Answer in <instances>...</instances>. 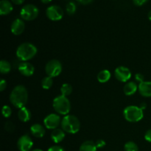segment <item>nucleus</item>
Listing matches in <instances>:
<instances>
[{"label":"nucleus","mask_w":151,"mask_h":151,"mask_svg":"<svg viewBox=\"0 0 151 151\" xmlns=\"http://www.w3.org/2000/svg\"><path fill=\"white\" fill-rule=\"evenodd\" d=\"M7 87V82H6L5 80L1 79L0 81V91H3Z\"/></svg>","instance_id":"2f4dec72"},{"label":"nucleus","mask_w":151,"mask_h":151,"mask_svg":"<svg viewBox=\"0 0 151 151\" xmlns=\"http://www.w3.org/2000/svg\"><path fill=\"white\" fill-rule=\"evenodd\" d=\"M13 9V5L8 0H1L0 1V14L2 16L9 14Z\"/></svg>","instance_id":"f3484780"},{"label":"nucleus","mask_w":151,"mask_h":151,"mask_svg":"<svg viewBox=\"0 0 151 151\" xmlns=\"http://www.w3.org/2000/svg\"><path fill=\"white\" fill-rule=\"evenodd\" d=\"M53 85L52 78L50 76H47L44 78L41 81V86L44 89H50Z\"/></svg>","instance_id":"5701e85b"},{"label":"nucleus","mask_w":151,"mask_h":151,"mask_svg":"<svg viewBox=\"0 0 151 151\" xmlns=\"http://www.w3.org/2000/svg\"><path fill=\"white\" fill-rule=\"evenodd\" d=\"M139 91L143 97H151V82L150 81H144L139 84Z\"/></svg>","instance_id":"4468645a"},{"label":"nucleus","mask_w":151,"mask_h":151,"mask_svg":"<svg viewBox=\"0 0 151 151\" xmlns=\"http://www.w3.org/2000/svg\"><path fill=\"white\" fill-rule=\"evenodd\" d=\"M76 4H75L74 1H69V2H68L67 4H66V13L69 15H73L74 13L76 12Z\"/></svg>","instance_id":"a878e982"},{"label":"nucleus","mask_w":151,"mask_h":151,"mask_svg":"<svg viewBox=\"0 0 151 151\" xmlns=\"http://www.w3.org/2000/svg\"><path fill=\"white\" fill-rule=\"evenodd\" d=\"M53 108L58 114L61 115H68L71 110V103L67 97L60 95L53 100Z\"/></svg>","instance_id":"20e7f679"},{"label":"nucleus","mask_w":151,"mask_h":151,"mask_svg":"<svg viewBox=\"0 0 151 151\" xmlns=\"http://www.w3.org/2000/svg\"><path fill=\"white\" fill-rule=\"evenodd\" d=\"M138 88L139 86H137V84L135 82L131 81V82H128L125 84V86H124L123 91L125 95L131 96L137 92Z\"/></svg>","instance_id":"a211bd4d"},{"label":"nucleus","mask_w":151,"mask_h":151,"mask_svg":"<svg viewBox=\"0 0 151 151\" xmlns=\"http://www.w3.org/2000/svg\"><path fill=\"white\" fill-rule=\"evenodd\" d=\"M37 54V48L30 43H23L16 50V56L22 62L33 58Z\"/></svg>","instance_id":"f03ea898"},{"label":"nucleus","mask_w":151,"mask_h":151,"mask_svg":"<svg viewBox=\"0 0 151 151\" xmlns=\"http://www.w3.org/2000/svg\"><path fill=\"white\" fill-rule=\"evenodd\" d=\"M148 0H133L134 4L137 6H141L143 5L144 4H145Z\"/></svg>","instance_id":"473e14b6"},{"label":"nucleus","mask_w":151,"mask_h":151,"mask_svg":"<svg viewBox=\"0 0 151 151\" xmlns=\"http://www.w3.org/2000/svg\"><path fill=\"white\" fill-rule=\"evenodd\" d=\"M47 151H65V150L64 149H63L62 147H60V146L55 145V146H52V147H50Z\"/></svg>","instance_id":"7c9ffc66"},{"label":"nucleus","mask_w":151,"mask_h":151,"mask_svg":"<svg viewBox=\"0 0 151 151\" xmlns=\"http://www.w3.org/2000/svg\"><path fill=\"white\" fill-rule=\"evenodd\" d=\"M96 144L92 141H86L80 147L79 151H97Z\"/></svg>","instance_id":"412c9836"},{"label":"nucleus","mask_w":151,"mask_h":151,"mask_svg":"<svg viewBox=\"0 0 151 151\" xmlns=\"http://www.w3.org/2000/svg\"><path fill=\"white\" fill-rule=\"evenodd\" d=\"M148 19L151 21V10H150L148 13Z\"/></svg>","instance_id":"58836bf2"},{"label":"nucleus","mask_w":151,"mask_h":151,"mask_svg":"<svg viewBox=\"0 0 151 151\" xmlns=\"http://www.w3.org/2000/svg\"><path fill=\"white\" fill-rule=\"evenodd\" d=\"M11 70V64L7 60H1L0 62V72L1 74H7Z\"/></svg>","instance_id":"4be33fe9"},{"label":"nucleus","mask_w":151,"mask_h":151,"mask_svg":"<svg viewBox=\"0 0 151 151\" xmlns=\"http://www.w3.org/2000/svg\"><path fill=\"white\" fill-rule=\"evenodd\" d=\"M33 145L32 139L27 134L22 136L17 142L18 148L20 151H29Z\"/></svg>","instance_id":"9b49d317"},{"label":"nucleus","mask_w":151,"mask_h":151,"mask_svg":"<svg viewBox=\"0 0 151 151\" xmlns=\"http://www.w3.org/2000/svg\"><path fill=\"white\" fill-rule=\"evenodd\" d=\"M18 117L22 122H28L31 118L30 111L26 107L22 108V109H19V112H18Z\"/></svg>","instance_id":"6ab92c4d"},{"label":"nucleus","mask_w":151,"mask_h":151,"mask_svg":"<svg viewBox=\"0 0 151 151\" xmlns=\"http://www.w3.org/2000/svg\"><path fill=\"white\" fill-rule=\"evenodd\" d=\"M65 136V131L63 129L56 128L52 132L51 139L55 143H59L64 139Z\"/></svg>","instance_id":"dca6fc26"},{"label":"nucleus","mask_w":151,"mask_h":151,"mask_svg":"<svg viewBox=\"0 0 151 151\" xmlns=\"http://www.w3.org/2000/svg\"><path fill=\"white\" fill-rule=\"evenodd\" d=\"M25 28L24 22L22 19H16L13 22L10 27L12 33L15 35H19L24 32Z\"/></svg>","instance_id":"ddd939ff"},{"label":"nucleus","mask_w":151,"mask_h":151,"mask_svg":"<svg viewBox=\"0 0 151 151\" xmlns=\"http://www.w3.org/2000/svg\"><path fill=\"white\" fill-rule=\"evenodd\" d=\"M79 3L83 4H89L91 3L93 0H77Z\"/></svg>","instance_id":"f704fd0d"},{"label":"nucleus","mask_w":151,"mask_h":151,"mask_svg":"<svg viewBox=\"0 0 151 151\" xmlns=\"http://www.w3.org/2000/svg\"><path fill=\"white\" fill-rule=\"evenodd\" d=\"M4 129L8 132H13L15 129V125H13V122H7L4 125Z\"/></svg>","instance_id":"cd10ccee"},{"label":"nucleus","mask_w":151,"mask_h":151,"mask_svg":"<svg viewBox=\"0 0 151 151\" xmlns=\"http://www.w3.org/2000/svg\"><path fill=\"white\" fill-rule=\"evenodd\" d=\"M47 16L50 20L59 21L63 18V10L60 6L51 5L47 9Z\"/></svg>","instance_id":"1a4fd4ad"},{"label":"nucleus","mask_w":151,"mask_h":151,"mask_svg":"<svg viewBox=\"0 0 151 151\" xmlns=\"http://www.w3.org/2000/svg\"><path fill=\"white\" fill-rule=\"evenodd\" d=\"M123 114L125 119L130 122H139L144 116L142 109L135 106H130L125 108L124 109Z\"/></svg>","instance_id":"39448f33"},{"label":"nucleus","mask_w":151,"mask_h":151,"mask_svg":"<svg viewBox=\"0 0 151 151\" xmlns=\"http://www.w3.org/2000/svg\"><path fill=\"white\" fill-rule=\"evenodd\" d=\"M61 128L65 132L69 134H76L81 128V122L78 117L74 115H66L62 119Z\"/></svg>","instance_id":"7ed1b4c3"},{"label":"nucleus","mask_w":151,"mask_h":151,"mask_svg":"<svg viewBox=\"0 0 151 151\" xmlns=\"http://www.w3.org/2000/svg\"><path fill=\"white\" fill-rule=\"evenodd\" d=\"M41 1H42L43 3H44V4H47V3L50 2V1H52V0H41Z\"/></svg>","instance_id":"4c0bfd02"},{"label":"nucleus","mask_w":151,"mask_h":151,"mask_svg":"<svg viewBox=\"0 0 151 151\" xmlns=\"http://www.w3.org/2000/svg\"><path fill=\"white\" fill-rule=\"evenodd\" d=\"M18 70L24 76L30 77L34 74L35 67L33 66V65L31 64L30 63H28L27 61L22 62L19 64Z\"/></svg>","instance_id":"f8f14e48"},{"label":"nucleus","mask_w":151,"mask_h":151,"mask_svg":"<svg viewBox=\"0 0 151 151\" xmlns=\"http://www.w3.org/2000/svg\"><path fill=\"white\" fill-rule=\"evenodd\" d=\"M144 76L143 75H142L141 73H137L135 75V80L139 83H141L144 82Z\"/></svg>","instance_id":"c85d7f7f"},{"label":"nucleus","mask_w":151,"mask_h":151,"mask_svg":"<svg viewBox=\"0 0 151 151\" xmlns=\"http://www.w3.org/2000/svg\"><path fill=\"white\" fill-rule=\"evenodd\" d=\"M60 92H61V95L65 96V97L70 95L72 92V86L69 83H63L60 87Z\"/></svg>","instance_id":"b1692460"},{"label":"nucleus","mask_w":151,"mask_h":151,"mask_svg":"<svg viewBox=\"0 0 151 151\" xmlns=\"http://www.w3.org/2000/svg\"><path fill=\"white\" fill-rule=\"evenodd\" d=\"M1 113H2V115L4 117H10L12 114L11 108L8 106H4L2 107V109H1Z\"/></svg>","instance_id":"bb28decb"},{"label":"nucleus","mask_w":151,"mask_h":151,"mask_svg":"<svg viewBox=\"0 0 151 151\" xmlns=\"http://www.w3.org/2000/svg\"><path fill=\"white\" fill-rule=\"evenodd\" d=\"M38 13L39 10L36 6L32 4H28L22 7L20 11V16L24 20L32 21L36 19L38 16Z\"/></svg>","instance_id":"423d86ee"},{"label":"nucleus","mask_w":151,"mask_h":151,"mask_svg":"<svg viewBox=\"0 0 151 151\" xmlns=\"http://www.w3.org/2000/svg\"><path fill=\"white\" fill-rule=\"evenodd\" d=\"M45 72L48 76L51 78L57 77L61 73L62 64L59 60L53 59L47 62L45 66Z\"/></svg>","instance_id":"0eeeda50"},{"label":"nucleus","mask_w":151,"mask_h":151,"mask_svg":"<svg viewBox=\"0 0 151 151\" xmlns=\"http://www.w3.org/2000/svg\"><path fill=\"white\" fill-rule=\"evenodd\" d=\"M30 132L34 137L37 138H41L45 135V128L41 125L38 123H35L30 127Z\"/></svg>","instance_id":"2eb2a0df"},{"label":"nucleus","mask_w":151,"mask_h":151,"mask_svg":"<svg viewBox=\"0 0 151 151\" xmlns=\"http://www.w3.org/2000/svg\"><path fill=\"white\" fill-rule=\"evenodd\" d=\"M140 108H141L142 110H145V109L147 108V104H146L145 103H142L141 104H140Z\"/></svg>","instance_id":"e433bc0d"},{"label":"nucleus","mask_w":151,"mask_h":151,"mask_svg":"<svg viewBox=\"0 0 151 151\" xmlns=\"http://www.w3.org/2000/svg\"><path fill=\"white\" fill-rule=\"evenodd\" d=\"M114 76L120 82H127L131 78V72L125 66H119L114 71Z\"/></svg>","instance_id":"9d476101"},{"label":"nucleus","mask_w":151,"mask_h":151,"mask_svg":"<svg viewBox=\"0 0 151 151\" xmlns=\"http://www.w3.org/2000/svg\"><path fill=\"white\" fill-rule=\"evenodd\" d=\"M95 144H96V146H97V148H102V147H103L105 145H106V143L104 140L98 139L97 142H96Z\"/></svg>","instance_id":"c756f323"},{"label":"nucleus","mask_w":151,"mask_h":151,"mask_svg":"<svg viewBox=\"0 0 151 151\" xmlns=\"http://www.w3.org/2000/svg\"><path fill=\"white\" fill-rule=\"evenodd\" d=\"M28 93L24 86H16L13 90L10 95V101L13 106L18 109H22L25 107L27 103Z\"/></svg>","instance_id":"f257e3e1"},{"label":"nucleus","mask_w":151,"mask_h":151,"mask_svg":"<svg viewBox=\"0 0 151 151\" xmlns=\"http://www.w3.org/2000/svg\"><path fill=\"white\" fill-rule=\"evenodd\" d=\"M145 139L146 141L151 142V129L148 130L147 132L145 134Z\"/></svg>","instance_id":"72a5a7b5"},{"label":"nucleus","mask_w":151,"mask_h":151,"mask_svg":"<svg viewBox=\"0 0 151 151\" xmlns=\"http://www.w3.org/2000/svg\"><path fill=\"white\" fill-rule=\"evenodd\" d=\"M111 78V72L108 69H103L100 71L97 75V81L101 83L108 82Z\"/></svg>","instance_id":"aec40b11"},{"label":"nucleus","mask_w":151,"mask_h":151,"mask_svg":"<svg viewBox=\"0 0 151 151\" xmlns=\"http://www.w3.org/2000/svg\"><path fill=\"white\" fill-rule=\"evenodd\" d=\"M32 151H43V150H41V149H35V150H33Z\"/></svg>","instance_id":"ea45409f"},{"label":"nucleus","mask_w":151,"mask_h":151,"mask_svg":"<svg viewBox=\"0 0 151 151\" xmlns=\"http://www.w3.org/2000/svg\"><path fill=\"white\" fill-rule=\"evenodd\" d=\"M61 123L60 117L58 114H50L47 115L44 119V124L47 129L55 130Z\"/></svg>","instance_id":"6e6552de"},{"label":"nucleus","mask_w":151,"mask_h":151,"mask_svg":"<svg viewBox=\"0 0 151 151\" xmlns=\"http://www.w3.org/2000/svg\"><path fill=\"white\" fill-rule=\"evenodd\" d=\"M124 150L125 151H139V148L135 142L130 141L125 143V146H124Z\"/></svg>","instance_id":"393cba45"},{"label":"nucleus","mask_w":151,"mask_h":151,"mask_svg":"<svg viewBox=\"0 0 151 151\" xmlns=\"http://www.w3.org/2000/svg\"><path fill=\"white\" fill-rule=\"evenodd\" d=\"M12 1L16 4H21L24 1V0H12Z\"/></svg>","instance_id":"c9c22d12"}]
</instances>
